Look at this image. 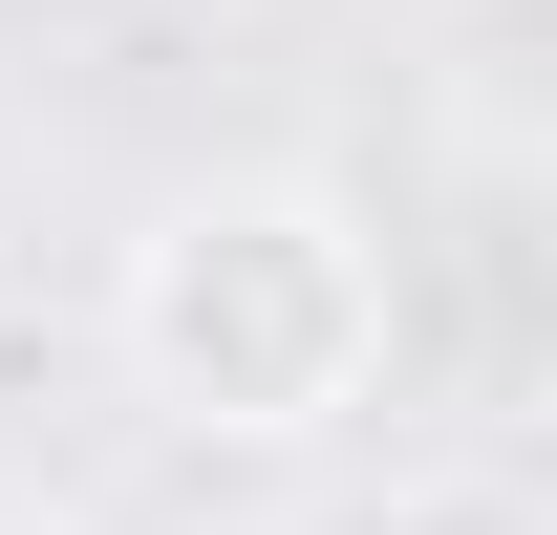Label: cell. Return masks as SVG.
Returning a JSON list of instances; mask_svg holds the SVG:
<instances>
[{"label": "cell", "mask_w": 557, "mask_h": 535, "mask_svg": "<svg viewBox=\"0 0 557 535\" xmlns=\"http://www.w3.org/2000/svg\"><path fill=\"white\" fill-rule=\"evenodd\" d=\"M108 364L194 450H322L386 386V236L322 172H194L108 258Z\"/></svg>", "instance_id": "1"}]
</instances>
